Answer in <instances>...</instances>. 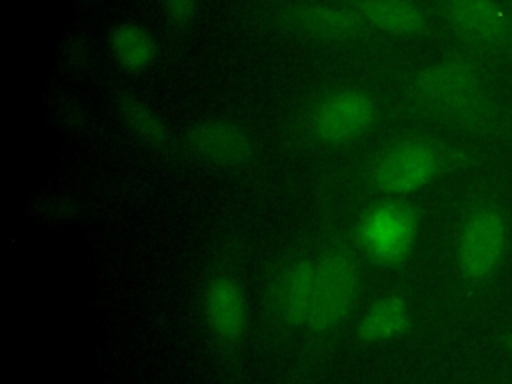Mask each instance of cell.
<instances>
[{"instance_id": "cell-15", "label": "cell", "mask_w": 512, "mask_h": 384, "mask_svg": "<svg viewBox=\"0 0 512 384\" xmlns=\"http://www.w3.org/2000/svg\"><path fill=\"white\" fill-rule=\"evenodd\" d=\"M120 114L126 122V126L148 146L156 148V150H166L170 148V132L168 126L160 120V116L146 106L144 102H140L134 96H124L120 100Z\"/></svg>"}, {"instance_id": "cell-11", "label": "cell", "mask_w": 512, "mask_h": 384, "mask_svg": "<svg viewBox=\"0 0 512 384\" xmlns=\"http://www.w3.org/2000/svg\"><path fill=\"white\" fill-rule=\"evenodd\" d=\"M292 24L314 38L348 40L362 32V16L344 8L306 6L292 14Z\"/></svg>"}, {"instance_id": "cell-13", "label": "cell", "mask_w": 512, "mask_h": 384, "mask_svg": "<svg viewBox=\"0 0 512 384\" xmlns=\"http://www.w3.org/2000/svg\"><path fill=\"white\" fill-rule=\"evenodd\" d=\"M410 326V310L404 298L384 296L376 300L360 320V338L382 342L404 334Z\"/></svg>"}, {"instance_id": "cell-16", "label": "cell", "mask_w": 512, "mask_h": 384, "mask_svg": "<svg viewBox=\"0 0 512 384\" xmlns=\"http://www.w3.org/2000/svg\"><path fill=\"white\" fill-rule=\"evenodd\" d=\"M168 20L176 26H186L196 14V0H162Z\"/></svg>"}, {"instance_id": "cell-6", "label": "cell", "mask_w": 512, "mask_h": 384, "mask_svg": "<svg viewBox=\"0 0 512 384\" xmlns=\"http://www.w3.org/2000/svg\"><path fill=\"white\" fill-rule=\"evenodd\" d=\"M376 118L372 98L362 90L328 94L312 114L314 134L328 144H346L370 130Z\"/></svg>"}, {"instance_id": "cell-3", "label": "cell", "mask_w": 512, "mask_h": 384, "mask_svg": "<svg viewBox=\"0 0 512 384\" xmlns=\"http://www.w3.org/2000/svg\"><path fill=\"white\" fill-rule=\"evenodd\" d=\"M508 252V220L500 206L480 202L470 208L456 240V264L470 284L488 282Z\"/></svg>"}, {"instance_id": "cell-14", "label": "cell", "mask_w": 512, "mask_h": 384, "mask_svg": "<svg viewBox=\"0 0 512 384\" xmlns=\"http://www.w3.org/2000/svg\"><path fill=\"white\" fill-rule=\"evenodd\" d=\"M108 46L114 60L128 72H140L156 58V42L150 32L138 24H118L110 36Z\"/></svg>"}, {"instance_id": "cell-7", "label": "cell", "mask_w": 512, "mask_h": 384, "mask_svg": "<svg viewBox=\"0 0 512 384\" xmlns=\"http://www.w3.org/2000/svg\"><path fill=\"white\" fill-rule=\"evenodd\" d=\"M188 148L214 166H242L252 158L248 134L226 120H206L192 126L186 134Z\"/></svg>"}, {"instance_id": "cell-4", "label": "cell", "mask_w": 512, "mask_h": 384, "mask_svg": "<svg viewBox=\"0 0 512 384\" xmlns=\"http://www.w3.org/2000/svg\"><path fill=\"white\" fill-rule=\"evenodd\" d=\"M418 236V212L412 204L386 200L372 206L358 224L362 250L382 266L402 264Z\"/></svg>"}, {"instance_id": "cell-12", "label": "cell", "mask_w": 512, "mask_h": 384, "mask_svg": "<svg viewBox=\"0 0 512 384\" xmlns=\"http://www.w3.org/2000/svg\"><path fill=\"white\" fill-rule=\"evenodd\" d=\"M358 14L372 26L398 34H418L426 26L424 12L410 0H360Z\"/></svg>"}, {"instance_id": "cell-1", "label": "cell", "mask_w": 512, "mask_h": 384, "mask_svg": "<svg viewBox=\"0 0 512 384\" xmlns=\"http://www.w3.org/2000/svg\"><path fill=\"white\" fill-rule=\"evenodd\" d=\"M418 98L454 122L480 130L492 124V108L476 66L450 58L420 70L414 78Z\"/></svg>"}, {"instance_id": "cell-8", "label": "cell", "mask_w": 512, "mask_h": 384, "mask_svg": "<svg viewBox=\"0 0 512 384\" xmlns=\"http://www.w3.org/2000/svg\"><path fill=\"white\" fill-rule=\"evenodd\" d=\"M452 26L470 42L498 46L510 34V20L496 0H446Z\"/></svg>"}, {"instance_id": "cell-5", "label": "cell", "mask_w": 512, "mask_h": 384, "mask_svg": "<svg viewBox=\"0 0 512 384\" xmlns=\"http://www.w3.org/2000/svg\"><path fill=\"white\" fill-rule=\"evenodd\" d=\"M360 288V270L356 260L332 250L316 262L314 298L308 316V326L314 330H328L338 324L352 308Z\"/></svg>"}, {"instance_id": "cell-10", "label": "cell", "mask_w": 512, "mask_h": 384, "mask_svg": "<svg viewBox=\"0 0 512 384\" xmlns=\"http://www.w3.org/2000/svg\"><path fill=\"white\" fill-rule=\"evenodd\" d=\"M316 264L296 260L288 264L276 284V302L280 314L290 324H306L314 298Z\"/></svg>"}, {"instance_id": "cell-2", "label": "cell", "mask_w": 512, "mask_h": 384, "mask_svg": "<svg viewBox=\"0 0 512 384\" xmlns=\"http://www.w3.org/2000/svg\"><path fill=\"white\" fill-rule=\"evenodd\" d=\"M466 162L468 154L460 148L432 138H410L380 154L372 168V182L382 192L404 196Z\"/></svg>"}, {"instance_id": "cell-9", "label": "cell", "mask_w": 512, "mask_h": 384, "mask_svg": "<svg viewBox=\"0 0 512 384\" xmlns=\"http://www.w3.org/2000/svg\"><path fill=\"white\" fill-rule=\"evenodd\" d=\"M204 316L220 342H236L246 326V300L238 282L228 276L212 278L204 290Z\"/></svg>"}]
</instances>
